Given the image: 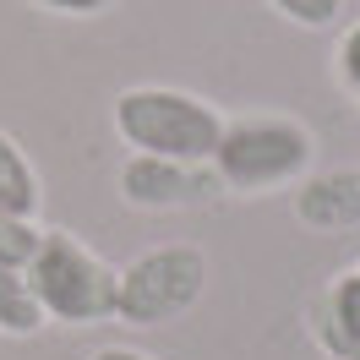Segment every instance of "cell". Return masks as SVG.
<instances>
[{
  "instance_id": "obj_1",
  "label": "cell",
  "mask_w": 360,
  "mask_h": 360,
  "mask_svg": "<svg viewBox=\"0 0 360 360\" xmlns=\"http://www.w3.org/2000/svg\"><path fill=\"white\" fill-rule=\"evenodd\" d=\"M213 169L224 180V197H268L295 191L316 169V131L300 115L262 110L224 120V136L213 148Z\"/></svg>"
},
{
  "instance_id": "obj_2",
  "label": "cell",
  "mask_w": 360,
  "mask_h": 360,
  "mask_svg": "<svg viewBox=\"0 0 360 360\" xmlns=\"http://www.w3.org/2000/svg\"><path fill=\"white\" fill-rule=\"evenodd\" d=\"M115 136L131 153L153 158H180V164H213V148L224 136L229 115L219 104H207L202 93L169 88V82H142L115 98Z\"/></svg>"
},
{
  "instance_id": "obj_3",
  "label": "cell",
  "mask_w": 360,
  "mask_h": 360,
  "mask_svg": "<svg viewBox=\"0 0 360 360\" xmlns=\"http://www.w3.org/2000/svg\"><path fill=\"white\" fill-rule=\"evenodd\" d=\"M27 284L39 295L44 322L60 328H93V322H115V290H120V268H110L93 246H82L71 229H44L39 251L27 262Z\"/></svg>"
},
{
  "instance_id": "obj_4",
  "label": "cell",
  "mask_w": 360,
  "mask_h": 360,
  "mask_svg": "<svg viewBox=\"0 0 360 360\" xmlns=\"http://www.w3.org/2000/svg\"><path fill=\"white\" fill-rule=\"evenodd\" d=\"M207 295V251L191 240H169L131 257L115 290V322L126 328H169Z\"/></svg>"
},
{
  "instance_id": "obj_5",
  "label": "cell",
  "mask_w": 360,
  "mask_h": 360,
  "mask_svg": "<svg viewBox=\"0 0 360 360\" xmlns=\"http://www.w3.org/2000/svg\"><path fill=\"white\" fill-rule=\"evenodd\" d=\"M224 197V180L213 164H180V158L131 153L120 164V202L136 213H180V207H207Z\"/></svg>"
},
{
  "instance_id": "obj_6",
  "label": "cell",
  "mask_w": 360,
  "mask_h": 360,
  "mask_svg": "<svg viewBox=\"0 0 360 360\" xmlns=\"http://www.w3.org/2000/svg\"><path fill=\"white\" fill-rule=\"evenodd\" d=\"M290 213L316 235L360 229V169H311L290 191Z\"/></svg>"
},
{
  "instance_id": "obj_7",
  "label": "cell",
  "mask_w": 360,
  "mask_h": 360,
  "mask_svg": "<svg viewBox=\"0 0 360 360\" xmlns=\"http://www.w3.org/2000/svg\"><path fill=\"white\" fill-rule=\"evenodd\" d=\"M311 338L333 360H360V268L338 273L311 300Z\"/></svg>"
},
{
  "instance_id": "obj_8",
  "label": "cell",
  "mask_w": 360,
  "mask_h": 360,
  "mask_svg": "<svg viewBox=\"0 0 360 360\" xmlns=\"http://www.w3.org/2000/svg\"><path fill=\"white\" fill-rule=\"evenodd\" d=\"M39 207H44V186H39L33 158L22 153V142L11 131H0V213L39 219Z\"/></svg>"
},
{
  "instance_id": "obj_9",
  "label": "cell",
  "mask_w": 360,
  "mask_h": 360,
  "mask_svg": "<svg viewBox=\"0 0 360 360\" xmlns=\"http://www.w3.org/2000/svg\"><path fill=\"white\" fill-rule=\"evenodd\" d=\"M44 328L39 295L22 268H0V338H33Z\"/></svg>"
},
{
  "instance_id": "obj_10",
  "label": "cell",
  "mask_w": 360,
  "mask_h": 360,
  "mask_svg": "<svg viewBox=\"0 0 360 360\" xmlns=\"http://www.w3.org/2000/svg\"><path fill=\"white\" fill-rule=\"evenodd\" d=\"M39 219H11L0 213V268H27L33 251H39Z\"/></svg>"
},
{
  "instance_id": "obj_11",
  "label": "cell",
  "mask_w": 360,
  "mask_h": 360,
  "mask_svg": "<svg viewBox=\"0 0 360 360\" xmlns=\"http://www.w3.org/2000/svg\"><path fill=\"white\" fill-rule=\"evenodd\" d=\"M278 17H290L295 27H333L338 17H344V0H268Z\"/></svg>"
},
{
  "instance_id": "obj_12",
  "label": "cell",
  "mask_w": 360,
  "mask_h": 360,
  "mask_svg": "<svg viewBox=\"0 0 360 360\" xmlns=\"http://www.w3.org/2000/svg\"><path fill=\"white\" fill-rule=\"evenodd\" d=\"M333 71H338V82L360 98V22H349L344 33H338V44H333Z\"/></svg>"
},
{
  "instance_id": "obj_13",
  "label": "cell",
  "mask_w": 360,
  "mask_h": 360,
  "mask_svg": "<svg viewBox=\"0 0 360 360\" xmlns=\"http://www.w3.org/2000/svg\"><path fill=\"white\" fill-rule=\"evenodd\" d=\"M27 6H39L49 17H98V11H110L115 0H27Z\"/></svg>"
},
{
  "instance_id": "obj_14",
  "label": "cell",
  "mask_w": 360,
  "mask_h": 360,
  "mask_svg": "<svg viewBox=\"0 0 360 360\" xmlns=\"http://www.w3.org/2000/svg\"><path fill=\"white\" fill-rule=\"evenodd\" d=\"M88 360H158L148 349H131V344H104V349H93Z\"/></svg>"
}]
</instances>
